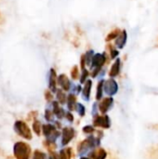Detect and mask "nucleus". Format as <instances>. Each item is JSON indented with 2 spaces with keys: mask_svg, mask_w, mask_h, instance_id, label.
<instances>
[{
  "mask_svg": "<svg viewBox=\"0 0 158 159\" xmlns=\"http://www.w3.org/2000/svg\"><path fill=\"white\" fill-rule=\"evenodd\" d=\"M93 125L95 127L102 128V129H109L111 127V119L108 116H96L93 120Z\"/></svg>",
  "mask_w": 158,
  "mask_h": 159,
  "instance_id": "6",
  "label": "nucleus"
},
{
  "mask_svg": "<svg viewBox=\"0 0 158 159\" xmlns=\"http://www.w3.org/2000/svg\"><path fill=\"white\" fill-rule=\"evenodd\" d=\"M71 76H72V78L74 80H75V79H77L79 77V69H78V67L76 65L72 68V70H71Z\"/></svg>",
  "mask_w": 158,
  "mask_h": 159,
  "instance_id": "27",
  "label": "nucleus"
},
{
  "mask_svg": "<svg viewBox=\"0 0 158 159\" xmlns=\"http://www.w3.org/2000/svg\"><path fill=\"white\" fill-rule=\"evenodd\" d=\"M88 75H89L88 70H87L86 68H84V69L82 70V74H81V75H80V83H81V84L85 83V82L88 80Z\"/></svg>",
  "mask_w": 158,
  "mask_h": 159,
  "instance_id": "24",
  "label": "nucleus"
},
{
  "mask_svg": "<svg viewBox=\"0 0 158 159\" xmlns=\"http://www.w3.org/2000/svg\"><path fill=\"white\" fill-rule=\"evenodd\" d=\"M57 84H59L61 86V88L63 91L70 90L71 87H72V83H71L70 79L64 74H61L57 77Z\"/></svg>",
  "mask_w": 158,
  "mask_h": 159,
  "instance_id": "9",
  "label": "nucleus"
},
{
  "mask_svg": "<svg viewBox=\"0 0 158 159\" xmlns=\"http://www.w3.org/2000/svg\"><path fill=\"white\" fill-rule=\"evenodd\" d=\"M80 65H81V70H83L84 68H86V60H85V55H84V54L81 56Z\"/></svg>",
  "mask_w": 158,
  "mask_h": 159,
  "instance_id": "32",
  "label": "nucleus"
},
{
  "mask_svg": "<svg viewBox=\"0 0 158 159\" xmlns=\"http://www.w3.org/2000/svg\"><path fill=\"white\" fill-rule=\"evenodd\" d=\"M103 83L104 80H101L97 85V92H96V100L100 101L103 95Z\"/></svg>",
  "mask_w": 158,
  "mask_h": 159,
  "instance_id": "18",
  "label": "nucleus"
},
{
  "mask_svg": "<svg viewBox=\"0 0 158 159\" xmlns=\"http://www.w3.org/2000/svg\"><path fill=\"white\" fill-rule=\"evenodd\" d=\"M53 115H54V114H53L52 111L47 109L46 112H45V118H46L47 121L51 122V121H53Z\"/></svg>",
  "mask_w": 158,
  "mask_h": 159,
  "instance_id": "28",
  "label": "nucleus"
},
{
  "mask_svg": "<svg viewBox=\"0 0 158 159\" xmlns=\"http://www.w3.org/2000/svg\"><path fill=\"white\" fill-rule=\"evenodd\" d=\"M84 55H85V60H86V65L90 66L91 61H92V58L94 55V51L92 49H90V50L87 51Z\"/></svg>",
  "mask_w": 158,
  "mask_h": 159,
  "instance_id": "22",
  "label": "nucleus"
},
{
  "mask_svg": "<svg viewBox=\"0 0 158 159\" xmlns=\"http://www.w3.org/2000/svg\"><path fill=\"white\" fill-rule=\"evenodd\" d=\"M33 130L35 132L36 135H40L41 131H42V126H41V122L38 120H34L33 123Z\"/></svg>",
  "mask_w": 158,
  "mask_h": 159,
  "instance_id": "21",
  "label": "nucleus"
},
{
  "mask_svg": "<svg viewBox=\"0 0 158 159\" xmlns=\"http://www.w3.org/2000/svg\"><path fill=\"white\" fill-rule=\"evenodd\" d=\"M127 39H128V34H127V32L124 30V31L120 32V34L117 35V37L115 39V46L118 48H123L127 43Z\"/></svg>",
  "mask_w": 158,
  "mask_h": 159,
  "instance_id": "13",
  "label": "nucleus"
},
{
  "mask_svg": "<svg viewBox=\"0 0 158 159\" xmlns=\"http://www.w3.org/2000/svg\"><path fill=\"white\" fill-rule=\"evenodd\" d=\"M114 104V99L112 97H108L103 99L100 104H99V110L102 114H106L113 106Z\"/></svg>",
  "mask_w": 158,
  "mask_h": 159,
  "instance_id": "10",
  "label": "nucleus"
},
{
  "mask_svg": "<svg viewBox=\"0 0 158 159\" xmlns=\"http://www.w3.org/2000/svg\"><path fill=\"white\" fill-rule=\"evenodd\" d=\"M57 74L55 69L51 68L48 75V88L51 92H56L57 90Z\"/></svg>",
  "mask_w": 158,
  "mask_h": 159,
  "instance_id": "11",
  "label": "nucleus"
},
{
  "mask_svg": "<svg viewBox=\"0 0 158 159\" xmlns=\"http://www.w3.org/2000/svg\"><path fill=\"white\" fill-rule=\"evenodd\" d=\"M83 131H84V133H87V134H91V133H93L94 131H95V129L92 127V126H85L84 128H83Z\"/></svg>",
  "mask_w": 158,
  "mask_h": 159,
  "instance_id": "29",
  "label": "nucleus"
},
{
  "mask_svg": "<svg viewBox=\"0 0 158 159\" xmlns=\"http://www.w3.org/2000/svg\"><path fill=\"white\" fill-rule=\"evenodd\" d=\"M103 91L109 95V96H114L117 93L118 91V84L116 81L113 78H110L103 83Z\"/></svg>",
  "mask_w": 158,
  "mask_h": 159,
  "instance_id": "5",
  "label": "nucleus"
},
{
  "mask_svg": "<svg viewBox=\"0 0 158 159\" xmlns=\"http://www.w3.org/2000/svg\"><path fill=\"white\" fill-rule=\"evenodd\" d=\"M105 62H106V55H105V53H97V54L93 55L90 67H91V69L96 68V67L102 68V66L105 64Z\"/></svg>",
  "mask_w": 158,
  "mask_h": 159,
  "instance_id": "8",
  "label": "nucleus"
},
{
  "mask_svg": "<svg viewBox=\"0 0 158 159\" xmlns=\"http://www.w3.org/2000/svg\"><path fill=\"white\" fill-rule=\"evenodd\" d=\"M120 63H121L120 59H116V61L114 62V64L112 65L111 70L109 72V75L111 77H115V76H117L119 75V73H120Z\"/></svg>",
  "mask_w": 158,
  "mask_h": 159,
  "instance_id": "16",
  "label": "nucleus"
},
{
  "mask_svg": "<svg viewBox=\"0 0 158 159\" xmlns=\"http://www.w3.org/2000/svg\"><path fill=\"white\" fill-rule=\"evenodd\" d=\"M75 110H76V112L78 113V115H79L80 116H84L86 115V108H85V106H84L83 104H81V103H76V105H75Z\"/></svg>",
  "mask_w": 158,
  "mask_h": 159,
  "instance_id": "23",
  "label": "nucleus"
},
{
  "mask_svg": "<svg viewBox=\"0 0 158 159\" xmlns=\"http://www.w3.org/2000/svg\"><path fill=\"white\" fill-rule=\"evenodd\" d=\"M59 156H60L61 159H71L72 158V149L71 148L62 149V150H61Z\"/></svg>",
  "mask_w": 158,
  "mask_h": 159,
  "instance_id": "20",
  "label": "nucleus"
},
{
  "mask_svg": "<svg viewBox=\"0 0 158 159\" xmlns=\"http://www.w3.org/2000/svg\"><path fill=\"white\" fill-rule=\"evenodd\" d=\"M36 115H37V112H36V111L31 112V113L29 114V118H33V117H35V116H36Z\"/></svg>",
  "mask_w": 158,
  "mask_h": 159,
  "instance_id": "36",
  "label": "nucleus"
},
{
  "mask_svg": "<svg viewBox=\"0 0 158 159\" xmlns=\"http://www.w3.org/2000/svg\"><path fill=\"white\" fill-rule=\"evenodd\" d=\"M107 157V153L104 149L99 148L94 151H92L89 155L90 159H105Z\"/></svg>",
  "mask_w": 158,
  "mask_h": 159,
  "instance_id": "14",
  "label": "nucleus"
},
{
  "mask_svg": "<svg viewBox=\"0 0 158 159\" xmlns=\"http://www.w3.org/2000/svg\"><path fill=\"white\" fill-rule=\"evenodd\" d=\"M33 159H47V156L45 153L39 150H35L34 153V157Z\"/></svg>",
  "mask_w": 158,
  "mask_h": 159,
  "instance_id": "26",
  "label": "nucleus"
},
{
  "mask_svg": "<svg viewBox=\"0 0 158 159\" xmlns=\"http://www.w3.org/2000/svg\"><path fill=\"white\" fill-rule=\"evenodd\" d=\"M97 109H98V108H97V103L95 102V103L93 104V112H92L93 116H97V115H96V111H97Z\"/></svg>",
  "mask_w": 158,
  "mask_h": 159,
  "instance_id": "37",
  "label": "nucleus"
},
{
  "mask_svg": "<svg viewBox=\"0 0 158 159\" xmlns=\"http://www.w3.org/2000/svg\"><path fill=\"white\" fill-rule=\"evenodd\" d=\"M110 54H111V58H112V59H115V58L118 56L119 52H118L116 49H111V52H110Z\"/></svg>",
  "mask_w": 158,
  "mask_h": 159,
  "instance_id": "33",
  "label": "nucleus"
},
{
  "mask_svg": "<svg viewBox=\"0 0 158 159\" xmlns=\"http://www.w3.org/2000/svg\"><path fill=\"white\" fill-rule=\"evenodd\" d=\"M100 144V138H95L93 136L88 137L86 140H84L83 142H81L78 144L77 147V152L80 156L87 154L89 150L93 149L95 146H98Z\"/></svg>",
  "mask_w": 158,
  "mask_h": 159,
  "instance_id": "2",
  "label": "nucleus"
},
{
  "mask_svg": "<svg viewBox=\"0 0 158 159\" xmlns=\"http://www.w3.org/2000/svg\"><path fill=\"white\" fill-rule=\"evenodd\" d=\"M45 99L47 102H52L53 101V94L50 90H46L45 91Z\"/></svg>",
  "mask_w": 158,
  "mask_h": 159,
  "instance_id": "30",
  "label": "nucleus"
},
{
  "mask_svg": "<svg viewBox=\"0 0 158 159\" xmlns=\"http://www.w3.org/2000/svg\"><path fill=\"white\" fill-rule=\"evenodd\" d=\"M91 89H92V81L90 79H88L84 83V88L82 89V97L87 102L89 101L90 93H91Z\"/></svg>",
  "mask_w": 158,
  "mask_h": 159,
  "instance_id": "12",
  "label": "nucleus"
},
{
  "mask_svg": "<svg viewBox=\"0 0 158 159\" xmlns=\"http://www.w3.org/2000/svg\"><path fill=\"white\" fill-rule=\"evenodd\" d=\"M44 145H45V147H47L49 151H51V150H53V149L56 148L55 143H51V142H48V141L44 142Z\"/></svg>",
  "mask_w": 158,
  "mask_h": 159,
  "instance_id": "31",
  "label": "nucleus"
},
{
  "mask_svg": "<svg viewBox=\"0 0 158 159\" xmlns=\"http://www.w3.org/2000/svg\"><path fill=\"white\" fill-rule=\"evenodd\" d=\"M56 93H57V100H58V102L61 103V104H64L66 102V99H67V96L66 94L64 93V91L62 89H57L56 90Z\"/></svg>",
  "mask_w": 158,
  "mask_h": 159,
  "instance_id": "19",
  "label": "nucleus"
},
{
  "mask_svg": "<svg viewBox=\"0 0 158 159\" xmlns=\"http://www.w3.org/2000/svg\"><path fill=\"white\" fill-rule=\"evenodd\" d=\"M75 135V130L73 128H64L62 129V133H61V145L65 146L67 145L74 137Z\"/></svg>",
  "mask_w": 158,
  "mask_h": 159,
  "instance_id": "7",
  "label": "nucleus"
},
{
  "mask_svg": "<svg viewBox=\"0 0 158 159\" xmlns=\"http://www.w3.org/2000/svg\"><path fill=\"white\" fill-rule=\"evenodd\" d=\"M13 153L16 159H30L32 149L28 143L23 142H18L14 144Z\"/></svg>",
  "mask_w": 158,
  "mask_h": 159,
  "instance_id": "1",
  "label": "nucleus"
},
{
  "mask_svg": "<svg viewBox=\"0 0 158 159\" xmlns=\"http://www.w3.org/2000/svg\"><path fill=\"white\" fill-rule=\"evenodd\" d=\"M65 117L67 118V120L69 122H73L74 121V116L72 115V113L68 112V113H65Z\"/></svg>",
  "mask_w": 158,
  "mask_h": 159,
  "instance_id": "34",
  "label": "nucleus"
},
{
  "mask_svg": "<svg viewBox=\"0 0 158 159\" xmlns=\"http://www.w3.org/2000/svg\"><path fill=\"white\" fill-rule=\"evenodd\" d=\"M14 129L17 132V134L20 135V137H22L26 140H32L31 129L25 122H23L21 120L16 121L14 124Z\"/></svg>",
  "mask_w": 158,
  "mask_h": 159,
  "instance_id": "3",
  "label": "nucleus"
},
{
  "mask_svg": "<svg viewBox=\"0 0 158 159\" xmlns=\"http://www.w3.org/2000/svg\"><path fill=\"white\" fill-rule=\"evenodd\" d=\"M49 159H61L60 157V156L59 155H57L55 152H50V157H49Z\"/></svg>",
  "mask_w": 158,
  "mask_h": 159,
  "instance_id": "35",
  "label": "nucleus"
},
{
  "mask_svg": "<svg viewBox=\"0 0 158 159\" xmlns=\"http://www.w3.org/2000/svg\"><path fill=\"white\" fill-rule=\"evenodd\" d=\"M80 159H90V158H88V157H82V158Z\"/></svg>",
  "mask_w": 158,
  "mask_h": 159,
  "instance_id": "38",
  "label": "nucleus"
},
{
  "mask_svg": "<svg viewBox=\"0 0 158 159\" xmlns=\"http://www.w3.org/2000/svg\"><path fill=\"white\" fill-rule=\"evenodd\" d=\"M42 131L44 136L47 138V141L54 143L57 138L60 136V132L57 130V129L51 125V124H46L42 127Z\"/></svg>",
  "mask_w": 158,
  "mask_h": 159,
  "instance_id": "4",
  "label": "nucleus"
},
{
  "mask_svg": "<svg viewBox=\"0 0 158 159\" xmlns=\"http://www.w3.org/2000/svg\"><path fill=\"white\" fill-rule=\"evenodd\" d=\"M66 102H67V106H68V109L70 111H74L75 110V105H76V97L74 94L71 93L67 96V99H66Z\"/></svg>",
  "mask_w": 158,
  "mask_h": 159,
  "instance_id": "17",
  "label": "nucleus"
},
{
  "mask_svg": "<svg viewBox=\"0 0 158 159\" xmlns=\"http://www.w3.org/2000/svg\"><path fill=\"white\" fill-rule=\"evenodd\" d=\"M52 106H53V111H52L53 114H54L58 118H60V119L63 118L64 116H65V112H64V110L60 106L59 102H52Z\"/></svg>",
  "mask_w": 158,
  "mask_h": 159,
  "instance_id": "15",
  "label": "nucleus"
},
{
  "mask_svg": "<svg viewBox=\"0 0 158 159\" xmlns=\"http://www.w3.org/2000/svg\"><path fill=\"white\" fill-rule=\"evenodd\" d=\"M119 34H120V31H119L118 29H115V30L112 31V32L107 35V37H106V41H111V40H113V39L116 38V37H117V35H118Z\"/></svg>",
  "mask_w": 158,
  "mask_h": 159,
  "instance_id": "25",
  "label": "nucleus"
}]
</instances>
